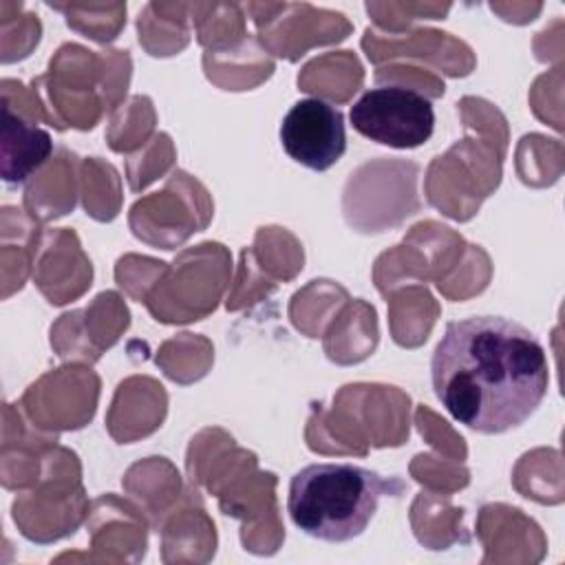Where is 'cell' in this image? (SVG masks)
Returning a JSON list of instances; mask_svg holds the SVG:
<instances>
[{
    "mask_svg": "<svg viewBox=\"0 0 565 565\" xmlns=\"http://www.w3.org/2000/svg\"><path fill=\"white\" fill-rule=\"evenodd\" d=\"M278 137L282 150L296 163L324 172L335 166L347 150L344 115L324 99H298L282 117Z\"/></svg>",
    "mask_w": 565,
    "mask_h": 565,
    "instance_id": "cell-4",
    "label": "cell"
},
{
    "mask_svg": "<svg viewBox=\"0 0 565 565\" xmlns=\"http://www.w3.org/2000/svg\"><path fill=\"white\" fill-rule=\"evenodd\" d=\"M404 490L399 477L349 461H320L291 477L287 512L307 536L347 543L366 530L384 497H399Z\"/></svg>",
    "mask_w": 565,
    "mask_h": 565,
    "instance_id": "cell-2",
    "label": "cell"
},
{
    "mask_svg": "<svg viewBox=\"0 0 565 565\" xmlns=\"http://www.w3.org/2000/svg\"><path fill=\"white\" fill-rule=\"evenodd\" d=\"M2 179L7 183H22L51 154L53 141L46 130L15 117L9 106L2 108Z\"/></svg>",
    "mask_w": 565,
    "mask_h": 565,
    "instance_id": "cell-5",
    "label": "cell"
},
{
    "mask_svg": "<svg viewBox=\"0 0 565 565\" xmlns=\"http://www.w3.org/2000/svg\"><path fill=\"white\" fill-rule=\"evenodd\" d=\"M349 119L362 137L397 150L426 143L435 130L433 102L406 86L366 90L351 106Z\"/></svg>",
    "mask_w": 565,
    "mask_h": 565,
    "instance_id": "cell-3",
    "label": "cell"
},
{
    "mask_svg": "<svg viewBox=\"0 0 565 565\" xmlns=\"http://www.w3.org/2000/svg\"><path fill=\"white\" fill-rule=\"evenodd\" d=\"M435 397L466 428L499 435L521 426L550 384L547 353L523 324L470 316L446 324L430 358Z\"/></svg>",
    "mask_w": 565,
    "mask_h": 565,
    "instance_id": "cell-1",
    "label": "cell"
}]
</instances>
